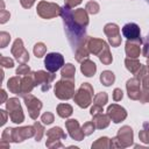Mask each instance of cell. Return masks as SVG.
I'll return each instance as SVG.
<instances>
[{"label": "cell", "instance_id": "cell-6", "mask_svg": "<svg viewBox=\"0 0 149 149\" xmlns=\"http://www.w3.org/2000/svg\"><path fill=\"white\" fill-rule=\"evenodd\" d=\"M40 45L38 44H36L35 45V49H34V52H35V55H36V57H42V55H43V52H44V50H45V48H44V45L41 43V48H38Z\"/></svg>", "mask_w": 149, "mask_h": 149}, {"label": "cell", "instance_id": "cell-3", "mask_svg": "<svg viewBox=\"0 0 149 149\" xmlns=\"http://www.w3.org/2000/svg\"><path fill=\"white\" fill-rule=\"evenodd\" d=\"M81 71L84 72L85 76L91 77V76L95 72V64L92 63V62H90V61H87L85 64L83 63V65H81Z\"/></svg>", "mask_w": 149, "mask_h": 149}, {"label": "cell", "instance_id": "cell-8", "mask_svg": "<svg viewBox=\"0 0 149 149\" xmlns=\"http://www.w3.org/2000/svg\"><path fill=\"white\" fill-rule=\"evenodd\" d=\"M114 99L115 100H120L121 98H122V91L121 90H119V88H115V91H114Z\"/></svg>", "mask_w": 149, "mask_h": 149}, {"label": "cell", "instance_id": "cell-2", "mask_svg": "<svg viewBox=\"0 0 149 149\" xmlns=\"http://www.w3.org/2000/svg\"><path fill=\"white\" fill-rule=\"evenodd\" d=\"M122 33L123 35L129 38V40H135L139 37L140 35V28L137 24L135 23H127L123 28H122Z\"/></svg>", "mask_w": 149, "mask_h": 149}, {"label": "cell", "instance_id": "cell-4", "mask_svg": "<svg viewBox=\"0 0 149 149\" xmlns=\"http://www.w3.org/2000/svg\"><path fill=\"white\" fill-rule=\"evenodd\" d=\"M100 79H101V81L104 83V85L109 86V85L114 81V74H113V72H111V71H105L104 73H101Z\"/></svg>", "mask_w": 149, "mask_h": 149}, {"label": "cell", "instance_id": "cell-7", "mask_svg": "<svg viewBox=\"0 0 149 149\" xmlns=\"http://www.w3.org/2000/svg\"><path fill=\"white\" fill-rule=\"evenodd\" d=\"M43 122H44V123H50V122H52V115H50L49 113H48V114H44V115H43Z\"/></svg>", "mask_w": 149, "mask_h": 149}, {"label": "cell", "instance_id": "cell-1", "mask_svg": "<svg viewBox=\"0 0 149 149\" xmlns=\"http://www.w3.org/2000/svg\"><path fill=\"white\" fill-rule=\"evenodd\" d=\"M44 64H45V68L50 72H55L63 65V57L61 54H56V52L48 54L45 56Z\"/></svg>", "mask_w": 149, "mask_h": 149}, {"label": "cell", "instance_id": "cell-5", "mask_svg": "<svg viewBox=\"0 0 149 149\" xmlns=\"http://www.w3.org/2000/svg\"><path fill=\"white\" fill-rule=\"evenodd\" d=\"M72 74H74V69H73V66L71 65V64H66V66H65V69L62 71V76L63 77H72Z\"/></svg>", "mask_w": 149, "mask_h": 149}]
</instances>
